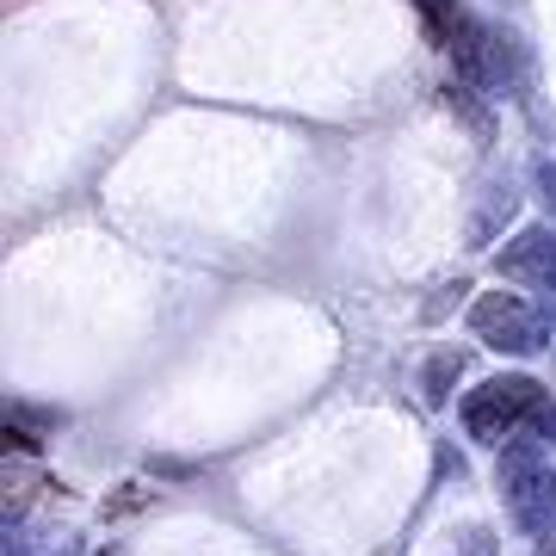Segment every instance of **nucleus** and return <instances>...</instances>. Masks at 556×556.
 Here are the masks:
<instances>
[{"label":"nucleus","mask_w":556,"mask_h":556,"mask_svg":"<svg viewBox=\"0 0 556 556\" xmlns=\"http://www.w3.org/2000/svg\"><path fill=\"white\" fill-rule=\"evenodd\" d=\"M495 532L489 526H457L452 538H445V556H495Z\"/></svg>","instance_id":"nucleus-7"},{"label":"nucleus","mask_w":556,"mask_h":556,"mask_svg":"<svg viewBox=\"0 0 556 556\" xmlns=\"http://www.w3.org/2000/svg\"><path fill=\"white\" fill-rule=\"evenodd\" d=\"M538 556H556V538H544V544H538Z\"/></svg>","instance_id":"nucleus-10"},{"label":"nucleus","mask_w":556,"mask_h":556,"mask_svg":"<svg viewBox=\"0 0 556 556\" xmlns=\"http://www.w3.org/2000/svg\"><path fill=\"white\" fill-rule=\"evenodd\" d=\"M501 501H507V519H514L526 538H556V470L538 439H514L501 445L495 464Z\"/></svg>","instance_id":"nucleus-2"},{"label":"nucleus","mask_w":556,"mask_h":556,"mask_svg":"<svg viewBox=\"0 0 556 556\" xmlns=\"http://www.w3.org/2000/svg\"><path fill=\"white\" fill-rule=\"evenodd\" d=\"M470 334L482 340V346H495V353H514V358H532L551 346V321L538 316L526 298H507V291H495V298H477L470 303Z\"/></svg>","instance_id":"nucleus-3"},{"label":"nucleus","mask_w":556,"mask_h":556,"mask_svg":"<svg viewBox=\"0 0 556 556\" xmlns=\"http://www.w3.org/2000/svg\"><path fill=\"white\" fill-rule=\"evenodd\" d=\"M7 556H80L75 532H38V538H7Z\"/></svg>","instance_id":"nucleus-6"},{"label":"nucleus","mask_w":556,"mask_h":556,"mask_svg":"<svg viewBox=\"0 0 556 556\" xmlns=\"http://www.w3.org/2000/svg\"><path fill=\"white\" fill-rule=\"evenodd\" d=\"M464 365H470V353H464V346H445V353H433V365H427V402H445L452 396V383L464 378Z\"/></svg>","instance_id":"nucleus-5"},{"label":"nucleus","mask_w":556,"mask_h":556,"mask_svg":"<svg viewBox=\"0 0 556 556\" xmlns=\"http://www.w3.org/2000/svg\"><path fill=\"white\" fill-rule=\"evenodd\" d=\"M7 452H25V457H31V452H38V439L25 433V427H13V420H7Z\"/></svg>","instance_id":"nucleus-9"},{"label":"nucleus","mask_w":556,"mask_h":556,"mask_svg":"<svg viewBox=\"0 0 556 556\" xmlns=\"http://www.w3.org/2000/svg\"><path fill=\"white\" fill-rule=\"evenodd\" d=\"M538 192H544V204H551V217H556V161L538 167Z\"/></svg>","instance_id":"nucleus-8"},{"label":"nucleus","mask_w":556,"mask_h":556,"mask_svg":"<svg viewBox=\"0 0 556 556\" xmlns=\"http://www.w3.org/2000/svg\"><path fill=\"white\" fill-rule=\"evenodd\" d=\"M495 266H501V278H514V285L556 291V223H532V229H519V236L495 254Z\"/></svg>","instance_id":"nucleus-4"},{"label":"nucleus","mask_w":556,"mask_h":556,"mask_svg":"<svg viewBox=\"0 0 556 556\" xmlns=\"http://www.w3.org/2000/svg\"><path fill=\"white\" fill-rule=\"evenodd\" d=\"M464 427L482 445H514V439H556V396L538 378H489L464 396Z\"/></svg>","instance_id":"nucleus-1"}]
</instances>
